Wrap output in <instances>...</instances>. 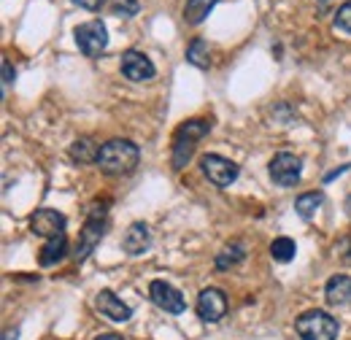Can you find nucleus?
I'll use <instances>...</instances> for the list:
<instances>
[{
  "label": "nucleus",
  "instance_id": "f257e3e1",
  "mask_svg": "<svg viewBox=\"0 0 351 340\" xmlns=\"http://www.w3.org/2000/svg\"><path fill=\"white\" fill-rule=\"evenodd\" d=\"M141 162V149L135 141L128 138H111L100 146V154H97V168L103 170L106 175H128L138 168Z\"/></svg>",
  "mask_w": 351,
  "mask_h": 340
},
{
  "label": "nucleus",
  "instance_id": "f03ea898",
  "mask_svg": "<svg viewBox=\"0 0 351 340\" xmlns=\"http://www.w3.org/2000/svg\"><path fill=\"white\" fill-rule=\"evenodd\" d=\"M211 132V122L208 119H186L181 122L178 130L173 132V146H171V162H173V170H184L192 151H195V143L200 138H206Z\"/></svg>",
  "mask_w": 351,
  "mask_h": 340
},
{
  "label": "nucleus",
  "instance_id": "7ed1b4c3",
  "mask_svg": "<svg viewBox=\"0 0 351 340\" xmlns=\"http://www.w3.org/2000/svg\"><path fill=\"white\" fill-rule=\"evenodd\" d=\"M295 332L303 340H335L338 332H341V327H338V319H332L327 311L311 308V311L298 316Z\"/></svg>",
  "mask_w": 351,
  "mask_h": 340
},
{
  "label": "nucleus",
  "instance_id": "20e7f679",
  "mask_svg": "<svg viewBox=\"0 0 351 340\" xmlns=\"http://www.w3.org/2000/svg\"><path fill=\"white\" fill-rule=\"evenodd\" d=\"M106 230H108V213H106V206H103L100 211L92 208L87 216V221H84V227H82L79 243H76V262H84V259L95 252V246L103 241Z\"/></svg>",
  "mask_w": 351,
  "mask_h": 340
},
{
  "label": "nucleus",
  "instance_id": "39448f33",
  "mask_svg": "<svg viewBox=\"0 0 351 340\" xmlns=\"http://www.w3.org/2000/svg\"><path fill=\"white\" fill-rule=\"evenodd\" d=\"M73 41H76L82 54L100 57L106 51V46H108V30H106V25L100 19H92V22H84V25H79L73 30Z\"/></svg>",
  "mask_w": 351,
  "mask_h": 340
},
{
  "label": "nucleus",
  "instance_id": "423d86ee",
  "mask_svg": "<svg viewBox=\"0 0 351 340\" xmlns=\"http://www.w3.org/2000/svg\"><path fill=\"white\" fill-rule=\"evenodd\" d=\"M227 308H230L227 295L221 289H217V287L203 289L197 295V305H195L200 321H206V324H219L221 319H224V313H227Z\"/></svg>",
  "mask_w": 351,
  "mask_h": 340
},
{
  "label": "nucleus",
  "instance_id": "0eeeda50",
  "mask_svg": "<svg viewBox=\"0 0 351 340\" xmlns=\"http://www.w3.org/2000/svg\"><path fill=\"white\" fill-rule=\"evenodd\" d=\"M270 178L278 184V186H295L300 181V173H303V160L289 154V151H281L270 160Z\"/></svg>",
  "mask_w": 351,
  "mask_h": 340
},
{
  "label": "nucleus",
  "instance_id": "6e6552de",
  "mask_svg": "<svg viewBox=\"0 0 351 340\" xmlns=\"http://www.w3.org/2000/svg\"><path fill=\"white\" fill-rule=\"evenodd\" d=\"M200 168H203V175L217 186H230L238 178V165L230 162L227 157H219V154H203Z\"/></svg>",
  "mask_w": 351,
  "mask_h": 340
},
{
  "label": "nucleus",
  "instance_id": "1a4fd4ad",
  "mask_svg": "<svg viewBox=\"0 0 351 340\" xmlns=\"http://www.w3.org/2000/svg\"><path fill=\"white\" fill-rule=\"evenodd\" d=\"M65 227H68V219L60 211H54V208H41V211H36L30 216V232L33 235H41L46 241L62 235Z\"/></svg>",
  "mask_w": 351,
  "mask_h": 340
},
{
  "label": "nucleus",
  "instance_id": "9d476101",
  "mask_svg": "<svg viewBox=\"0 0 351 340\" xmlns=\"http://www.w3.org/2000/svg\"><path fill=\"white\" fill-rule=\"evenodd\" d=\"M119 68H122V76L125 79H130V82H149V79H154L157 76V68H154V62L143 54V51H125L122 54V62H119Z\"/></svg>",
  "mask_w": 351,
  "mask_h": 340
},
{
  "label": "nucleus",
  "instance_id": "9b49d317",
  "mask_svg": "<svg viewBox=\"0 0 351 340\" xmlns=\"http://www.w3.org/2000/svg\"><path fill=\"white\" fill-rule=\"evenodd\" d=\"M149 298H152V302H154L157 308H162L165 313H184V311H186L184 295H181L176 287H171L168 281H152Z\"/></svg>",
  "mask_w": 351,
  "mask_h": 340
},
{
  "label": "nucleus",
  "instance_id": "f8f14e48",
  "mask_svg": "<svg viewBox=\"0 0 351 340\" xmlns=\"http://www.w3.org/2000/svg\"><path fill=\"white\" fill-rule=\"evenodd\" d=\"M95 308H97L106 319L119 321V324H125V321L132 319V308L128 302H122V298H117L111 289H100V292L95 295Z\"/></svg>",
  "mask_w": 351,
  "mask_h": 340
},
{
  "label": "nucleus",
  "instance_id": "ddd939ff",
  "mask_svg": "<svg viewBox=\"0 0 351 340\" xmlns=\"http://www.w3.org/2000/svg\"><path fill=\"white\" fill-rule=\"evenodd\" d=\"M149 246H152V227L146 221H132L128 232H125V238H122V249L130 256H138L143 254Z\"/></svg>",
  "mask_w": 351,
  "mask_h": 340
},
{
  "label": "nucleus",
  "instance_id": "4468645a",
  "mask_svg": "<svg viewBox=\"0 0 351 340\" xmlns=\"http://www.w3.org/2000/svg\"><path fill=\"white\" fill-rule=\"evenodd\" d=\"M324 298L330 305H349L351 302V276H332L324 287Z\"/></svg>",
  "mask_w": 351,
  "mask_h": 340
},
{
  "label": "nucleus",
  "instance_id": "2eb2a0df",
  "mask_svg": "<svg viewBox=\"0 0 351 340\" xmlns=\"http://www.w3.org/2000/svg\"><path fill=\"white\" fill-rule=\"evenodd\" d=\"M65 254H68V235L62 232V235L46 241L44 249H41V256H38V262H41V267H51V265H57Z\"/></svg>",
  "mask_w": 351,
  "mask_h": 340
},
{
  "label": "nucleus",
  "instance_id": "dca6fc26",
  "mask_svg": "<svg viewBox=\"0 0 351 340\" xmlns=\"http://www.w3.org/2000/svg\"><path fill=\"white\" fill-rule=\"evenodd\" d=\"M214 5H217V0H186L184 3V22L192 25V27H197L211 14Z\"/></svg>",
  "mask_w": 351,
  "mask_h": 340
},
{
  "label": "nucleus",
  "instance_id": "f3484780",
  "mask_svg": "<svg viewBox=\"0 0 351 340\" xmlns=\"http://www.w3.org/2000/svg\"><path fill=\"white\" fill-rule=\"evenodd\" d=\"M97 154H100V146H95L92 138H79V141H73V146H71V160L79 162V165L97 162Z\"/></svg>",
  "mask_w": 351,
  "mask_h": 340
},
{
  "label": "nucleus",
  "instance_id": "a211bd4d",
  "mask_svg": "<svg viewBox=\"0 0 351 340\" xmlns=\"http://www.w3.org/2000/svg\"><path fill=\"white\" fill-rule=\"evenodd\" d=\"M186 60L195 65V68H200V71H208V65H211V51H208V41H203V38H192L189 46H186Z\"/></svg>",
  "mask_w": 351,
  "mask_h": 340
},
{
  "label": "nucleus",
  "instance_id": "6ab92c4d",
  "mask_svg": "<svg viewBox=\"0 0 351 340\" xmlns=\"http://www.w3.org/2000/svg\"><path fill=\"white\" fill-rule=\"evenodd\" d=\"M322 203H324V195H322V192H306V195H298L295 211L300 213L303 219H311L313 213L322 208Z\"/></svg>",
  "mask_w": 351,
  "mask_h": 340
},
{
  "label": "nucleus",
  "instance_id": "aec40b11",
  "mask_svg": "<svg viewBox=\"0 0 351 340\" xmlns=\"http://www.w3.org/2000/svg\"><path fill=\"white\" fill-rule=\"evenodd\" d=\"M246 256V249L241 243H230L227 249H221L217 254V270H227V267H235L238 262H243Z\"/></svg>",
  "mask_w": 351,
  "mask_h": 340
},
{
  "label": "nucleus",
  "instance_id": "412c9836",
  "mask_svg": "<svg viewBox=\"0 0 351 340\" xmlns=\"http://www.w3.org/2000/svg\"><path fill=\"white\" fill-rule=\"evenodd\" d=\"M295 254H298V246H295L292 238H276V241L270 243V256H273L276 262H292Z\"/></svg>",
  "mask_w": 351,
  "mask_h": 340
},
{
  "label": "nucleus",
  "instance_id": "4be33fe9",
  "mask_svg": "<svg viewBox=\"0 0 351 340\" xmlns=\"http://www.w3.org/2000/svg\"><path fill=\"white\" fill-rule=\"evenodd\" d=\"M332 25H335V30H341V33L351 36V0H346V3H343V5L335 11Z\"/></svg>",
  "mask_w": 351,
  "mask_h": 340
},
{
  "label": "nucleus",
  "instance_id": "5701e85b",
  "mask_svg": "<svg viewBox=\"0 0 351 340\" xmlns=\"http://www.w3.org/2000/svg\"><path fill=\"white\" fill-rule=\"evenodd\" d=\"M138 0H114V14L117 16H135L138 14Z\"/></svg>",
  "mask_w": 351,
  "mask_h": 340
},
{
  "label": "nucleus",
  "instance_id": "b1692460",
  "mask_svg": "<svg viewBox=\"0 0 351 340\" xmlns=\"http://www.w3.org/2000/svg\"><path fill=\"white\" fill-rule=\"evenodd\" d=\"M73 5H79V8H84V11H97L106 0H71Z\"/></svg>",
  "mask_w": 351,
  "mask_h": 340
},
{
  "label": "nucleus",
  "instance_id": "393cba45",
  "mask_svg": "<svg viewBox=\"0 0 351 340\" xmlns=\"http://www.w3.org/2000/svg\"><path fill=\"white\" fill-rule=\"evenodd\" d=\"M11 82H14V68L8 60H3V86H8Z\"/></svg>",
  "mask_w": 351,
  "mask_h": 340
},
{
  "label": "nucleus",
  "instance_id": "a878e982",
  "mask_svg": "<svg viewBox=\"0 0 351 340\" xmlns=\"http://www.w3.org/2000/svg\"><path fill=\"white\" fill-rule=\"evenodd\" d=\"M95 340H125L122 335H114V332H106V335H97Z\"/></svg>",
  "mask_w": 351,
  "mask_h": 340
},
{
  "label": "nucleus",
  "instance_id": "bb28decb",
  "mask_svg": "<svg viewBox=\"0 0 351 340\" xmlns=\"http://www.w3.org/2000/svg\"><path fill=\"white\" fill-rule=\"evenodd\" d=\"M346 213H349V219H351V195H349V200H346Z\"/></svg>",
  "mask_w": 351,
  "mask_h": 340
}]
</instances>
